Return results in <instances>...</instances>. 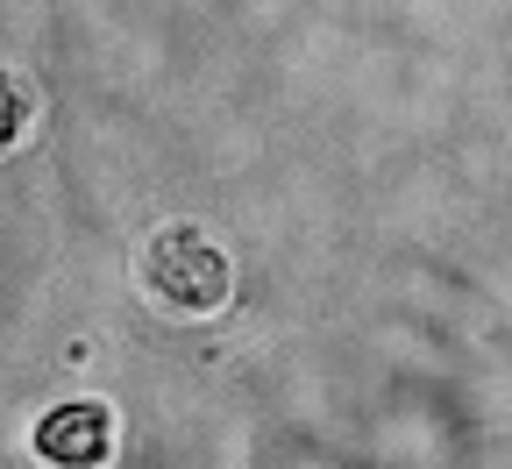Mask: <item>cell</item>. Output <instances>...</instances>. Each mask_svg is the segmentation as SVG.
<instances>
[{"label": "cell", "instance_id": "cell-2", "mask_svg": "<svg viewBox=\"0 0 512 469\" xmlns=\"http://www.w3.org/2000/svg\"><path fill=\"white\" fill-rule=\"evenodd\" d=\"M36 455L43 462H107L114 455V413L100 398H72L36 420Z\"/></svg>", "mask_w": 512, "mask_h": 469}, {"label": "cell", "instance_id": "cell-1", "mask_svg": "<svg viewBox=\"0 0 512 469\" xmlns=\"http://www.w3.org/2000/svg\"><path fill=\"white\" fill-rule=\"evenodd\" d=\"M235 271H228V256L221 242H207L200 228H157L150 249H143V292L164 306V313H185V320H200L228 299Z\"/></svg>", "mask_w": 512, "mask_h": 469}, {"label": "cell", "instance_id": "cell-3", "mask_svg": "<svg viewBox=\"0 0 512 469\" xmlns=\"http://www.w3.org/2000/svg\"><path fill=\"white\" fill-rule=\"evenodd\" d=\"M29 121H36V93L0 64V150H15L22 136H29Z\"/></svg>", "mask_w": 512, "mask_h": 469}]
</instances>
